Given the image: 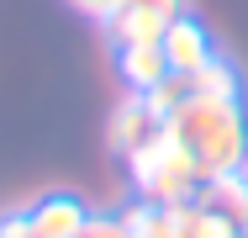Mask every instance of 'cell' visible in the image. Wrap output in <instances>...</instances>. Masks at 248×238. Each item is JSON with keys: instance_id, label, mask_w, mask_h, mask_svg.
<instances>
[{"instance_id": "obj_1", "label": "cell", "mask_w": 248, "mask_h": 238, "mask_svg": "<svg viewBox=\"0 0 248 238\" xmlns=\"http://www.w3.org/2000/svg\"><path fill=\"white\" fill-rule=\"evenodd\" d=\"M169 138L180 143L206 180L238 175L248 159V122L238 95H185V106L164 122Z\"/></svg>"}, {"instance_id": "obj_2", "label": "cell", "mask_w": 248, "mask_h": 238, "mask_svg": "<svg viewBox=\"0 0 248 238\" xmlns=\"http://www.w3.org/2000/svg\"><path fill=\"white\" fill-rule=\"evenodd\" d=\"M127 164H132V180H138L148 206H190L201 196V186H206V175L196 170V159L169 138V127L158 138H148Z\"/></svg>"}, {"instance_id": "obj_3", "label": "cell", "mask_w": 248, "mask_h": 238, "mask_svg": "<svg viewBox=\"0 0 248 238\" xmlns=\"http://www.w3.org/2000/svg\"><path fill=\"white\" fill-rule=\"evenodd\" d=\"M185 16V0H122V11L106 21L116 48L122 43H164V32Z\"/></svg>"}, {"instance_id": "obj_4", "label": "cell", "mask_w": 248, "mask_h": 238, "mask_svg": "<svg viewBox=\"0 0 248 238\" xmlns=\"http://www.w3.org/2000/svg\"><path fill=\"white\" fill-rule=\"evenodd\" d=\"M106 133H111V148H116L122 159H132L148 138H158V133H164V117L153 111L143 95H127V101L111 111V127H106Z\"/></svg>"}, {"instance_id": "obj_5", "label": "cell", "mask_w": 248, "mask_h": 238, "mask_svg": "<svg viewBox=\"0 0 248 238\" xmlns=\"http://www.w3.org/2000/svg\"><path fill=\"white\" fill-rule=\"evenodd\" d=\"M90 228V212L79 196H43L32 212H27V233L32 238H85Z\"/></svg>"}, {"instance_id": "obj_6", "label": "cell", "mask_w": 248, "mask_h": 238, "mask_svg": "<svg viewBox=\"0 0 248 238\" xmlns=\"http://www.w3.org/2000/svg\"><path fill=\"white\" fill-rule=\"evenodd\" d=\"M164 58H169V69L174 74H196V69H206L211 58H217V48H211V32L201 27L196 16H180L169 32H164Z\"/></svg>"}, {"instance_id": "obj_7", "label": "cell", "mask_w": 248, "mask_h": 238, "mask_svg": "<svg viewBox=\"0 0 248 238\" xmlns=\"http://www.w3.org/2000/svg\"><path fill=\"white\" fill-rule=\"evenodd\" d=\"M116 69H122V80H127V90H132V95H148L158 80L174 74L158 43H122V48H116Z\"/></svg>"}, {"instance_id": "obj_8", "label": "cell", "mask_w": 248, "mask_h": 238, "mask_svg": "<svg viewBox=\"0 0 248 238\" xmlns=\"http://www.w3.org/2000/svg\"><path fill=\"white\" fill-rule=\"evenodd\" d=\"M127 217V228L132 238H185V222H180V206H132V212H122Z\"/></svg>"}, {"instance_id": "obj_9", "label": "cell", "mask_w": 248, "mask_h": 238, "mask_svg": "<svg viewBox=\"0 0 248 238\" xmlns=\"http://www.w3.org/2000/svg\"><path fill=\"white\" fill-rule=\"evenodd\" d=\"M180 222H185V238H243V222L222 217V212H217V206H206V201L180 206Z\"/></svg>"}, {"instance_id": "obj_10", "label": "cell", "mask_w": 248, "mask_h": 238, "mask_svg": "<svg viewBox=\"0 0 248 238\" xmlns=\"http://www.w3.org/2000/svg\"><path fill=\"white\" fill-rule=\"evenodd\" d=\"M190 95H243V90H238V69L217 53L206 69H196V74H190Z\"/></svg>"}, {"instance_id": "obj_11", "label": "cell", "mask_w": 248, "mask_h": 238, "mask_svg": "<svg viewBox=\"0 0 248 238\" xmlns=\"http://www.w3.org/2000/svg\"><path fill=\"white\" fill-rule=\"evenodd\" d=\"M85 238H132V228H127V217H90Z\"/></svg>"}, {"instance_id": "obj_12", "label": "cell", "mask_w": 248, "mask_h": 238, "mask_svg": "<svg viewBox=\"0 0 248 238\" xmlns=\"http://www.w3.org/2000/svg\"><path fill=\"white\" fill-rule=\"evenodd\" d=\"M79 16H90V21H111L116 11H122V0H69Z\"/></svg>"}, {"instance_id": "obj_13", "label": "cell", "mask_w": 248, "mask_h": 238, "mask_svg": "<svg viewBox=\"0 0 248 238\" xmlns=\"http://www.w3.org/2000/svg\"><path fill=\"white\" fill-rule=\"evenodd\" d=\"M0 238H32L27 233V217H5L0 222Z\"/></svg>"}, {"instance_id": "obj_14", "label": "cell", "mask_w": 248, "mask_h": 238, "mask_svg": "<svg viewBox=\"0 0 248 238\" xmlns=\"http://www.w3.org/2000/svg\"><path fill=\"white\" fill-rule=\"evenodd\" d=\"M238 175H243V180H248V159H243V170H238Z\"/></svg>"}, {"instance_id": "obj_15", "label": "cell", "mask_w": 248, "mask_h": 238, "mask_svg": "<svg viewBox=\"0 0 248 238\" xmlns=\"http://www.w3.org/2000/svg\"><path fill=\"white\" fill-rule=\"evenodd\" d=\"M243 233H248V217H243Z\"/></svg>"}, {"instance_id": "obj_16", "label": "cell", "mask_w": 248, "mask_h": 238, "mask_svg": "<svg viewBox=\"0 0 248 238\" xmlns=\"http://www.w3.org/2000/svg\"><path fill=\"white\" fill-rule=\"evenodd\" d=\"M243 238H248V233H243Z\"/></svg>"}]
</instances>
